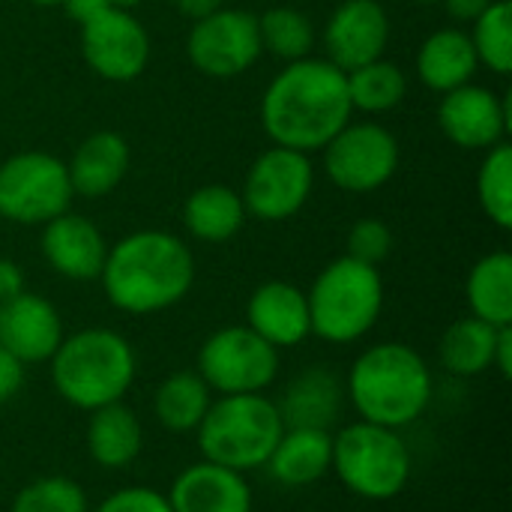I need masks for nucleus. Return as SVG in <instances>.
Segmentation results:
<instances>
[{"label":"nucleus","instance_id":"nucleus-1","mask_svg":"<svg viewBox=\"0 0 512 512\" xmlns=\"http://www.w3.org/2000/svg\"><path fill=\"white\" fill-rule=\"evenodd\" d=\"M351 96L345 72L330 60H291L261 99L264 132L279 147L312 153L348 126Z\"/></svg>","mask_w":512,"mask_h":512},{"label":"nucleus","instance_id":"nucleus-2","mask_svg":"<svg viewBox=\"0 0 512 512\" xmlns=\"http://www.w3.org/2000/svg\"><path fill=\"white\" fill-rule=\"evenodd\" d=\"M99 279L114 309L156 315L192 291L195 258L168 231H135L108 249Z\"/></svg>","mask_w":512,"mask_h":512},{"label":"nucleus","instance_id":"nucleus-3","mask_svg":"<svg viewBox=\"0 0 512 512\" xmlns=\"http://www.w3.org/2000/svg\"><path fill=\"white\" fill-rule=\"evenodd\" d=\"M435 396V375L417 348L405 342H378L366 348L348 372L345 399L360 420L408 429L417 423Z\"/></svg>","mask_w":512,"mask_h":512},{"label":"nucleus","instance_id":"nucleus-4","mask_svg":"<svg viewBox=\"0 0 512 512\" xmlns=\"http://www.w3.org/2000/svg\"><path fill=\"white\" fill-rule=\"evenodd\" d=\"M48 363L57 396L87 414L123 402L138 375V357L129 339L105 327H87L63 336Z\"/></svg>","mask_w":512,"mask_h":512},{"label":"nucleus","instance_id":"nucleus-5","mask_svg":"<svg viewBox=\"0 0 512 512\" xmlns=\"http://www.w3.org/2000/svg\"><path fill=\"white\" fill-rule=\"evenodd\" d=\"M282 432L279 408L264 393L213 399L195 429L201 459L240 474L264 468Z\"/></svg>","mask_w":512,"mask_h":512},{"label":"nucleus","instance_id":"nucleus-6","mask_svg":"<svg viewBox=\"0 0 512 512\" xmlns=\"http://www.w3.org/2000/svg\"><path fill=\"white\" fill-rule=\"evenodd\" d=\"M306 303L312 336L330 345H351L378 324L384 309V282L378 267L342 255L318 273Z\"/></svg>","mask_w":512,"mask_h":512},{"label":"nucleus","instance_id":"nucleus-7","mask_svg":"<svg viewBox=\"0 0 512 512\" xmlns=\"http://www.w3.org/2000/svg\"><path fill=\"white\" fill-rule=\"evenodd\" d=\"M411 471V450L396 429L357 420L333 435L330 474H336L354 498L372 504L393 501L411 483Z\"/></svg>","mask_w":512,"mask_h":512},{"label":"nucleus","instance_id":"nucleus-8","mask_svg":"<svg viewBox=\"0 0 512 512\" xmlns=\"http://www.w3.org/2000/svg\"><path fill=\"white\" fill-rule=\"evenodd\" d=\"M195 372L216 396L264 393L279 375V351L246 324H234L207 336Z\"/></svg>","mask_w":512,"mask_h":512},{"label":"nucleus","instance_id":"nucleus-9","mask_svg":"<svg viewBox=\"0 0 512 512\" xmlns=\"http://www.w3.org/2000/svg\"><path fill=\"white\" fill-rule=\"evenodd\" d=\"M66 162L51 153H15L0 165V216L18 225H45L69 210Z\"/></svg>","mask_w":512,"mask_h":512},{"label":"nucleus","instance_id":"nucleus-10","mask_svg":"<svg viewBox=\"0 0 512 512\" xmlns=\"http://www.w3.org/2000/svg\"><path fill=\"white\" fill-rule=\"evenodd\" d=\"M327 177L345 192H375L399 168V144L378 123H348L324 147Z\"/></svg>","mask_w":512,"mask_h":512},{"label":"nucleus","instance_id":"nucleus-11","mask_svg":"<svg viewBox=\"0 0 512 512\" xmlns=\"http://www.w3.org/2000/svg\"><path fill=\"white\" fill-rule=\"evenodd\" d=\"M189 60L210 78H237L246 72L261 48L258 18L246 9H216L195 21L186 39Z\"/></svg>","mask_w":512,"mask_h":512},{"label":"nucleus","instance_id":"nucleus-12","mask_svg":"<svg viewBox=\"0 0 512 512\" xmlns=\"http://www.w3.org/2000/svg\"><path fill=\"white\" fill-rule=\"evenodd\" d=\"M312 183H315V174H312L309 156L300 150L273 144L267 153H261L252 162L240 198L246 204V213H252L255 219L282 222V219H291L309 201Z\"/></svg>","mask_w":512,"mask_h":512},{"label":"nucleus","instance_id":"nucleus-13","mask_svg":"<svg viewBox=\"0 0 512 512\" xmlns=\"http://www.w3.org/2000/svg\"><path fill=\"white\" fill-rule=\"evenodd\" d=\"M81 54L99 78L132 81L147 69L150 36L129 9L108 6L81 24Z\"/></svg>","mask_w":512,"mask_h":512},{"label":"nucleus","instance_id":"nucleus-14","mask_svg":"<svg viewBox=\"0 0 512 512\" xmlns=\"http://www.w3.org/2000/svg\"><path fill=\"white\" fill-rule=\"evenodd\" d=\"M387 42H390V18L378 0H345L342 6H336L324 30L330 63L342 72L378 60Z\"/></svg>","mask_w":512,"mask_h":512},{"label":"nucleus","instance_id":"nucleus-15","mask_svg":"<svg viewBox=\"0 0 512 512\" xmlns=\"http://www.w3.org/2000/svg\"><path fill=\"white\" fill-rule=\"evenodd\" d=\"M438 123L444 135L465 150H489L504 141L510 129V108L492 90L462 84L444 93L438 105Z\"/></svg>","mask_w":512,"mask_h":512},{"label":"nucleus","instance_id":"nucleus-16","mask_svg":"<svg viewBox=\"0 0 512 512\" xmlns=\"http://www.w3.org/2000/svg\"><path fill=\"white\" fill-rule=\"evenodd\" d=\"M63 342V321L51 300L21 291L0 303V348L15 360L48 363Z\"/></svg>","mask_w":512,"mask_h":512},{"label":"nucleus","instance_id":"nucleus-17","mask_svg":"<svg viewBox=\"0 0 512 512\" xmlns=\"http://www.w3.org/2000/svg\"><path fill=\"white\" fill-rule=\"evenodd\" d=\"M171 512H252L246 474L207 459L183 468L165 492Z\"/></svg>","mask_w":512,"mask_h":512},{"label":"nucleus","instance_id":"nucleus-18","mask_svg":"<svg viewBox=\"0 0 512 512\" xmlns=\"http://www.w3.org/2000/svg\"><path fill=\"white\" fill-rule=\"evenodd\" d=\"M42 255L54 273L72 282H90L99 279L108 246L99 228L75 213H60L51 222H45L42 231Z\"/></svg>","mask_w":512,"mask_h":512},{"label":"nucleus","instance_id":"nucleus-19","mask_svg":"<svg viewBox=\"0 0 512 512\" xmlns=\"http://www.w3.org/2000/svg\"><path fill=\"white\" fill-rule=\"evenodd\" d=\"M246 327L276 351L300 345L312 336L306 294L282 279L258 285L246 303Z\"/></svg>","mask_w":512,"mask_h":512},{"label":"nucleus","instance_id":"nucleus-20","mask_svg":"<svg viewBox=\"0 0 512 512\" xmlns=\"http://www.w3.org/2000/svg\"><path fill=\"white\" fill-rule=\"evenodd\" d=\"M285 429H333L345 408V381L327 366H309L291 378L276 402Z\"/></svg>","mask_w":512,"mask_h":512},{"label":"nucleus","instance_id":"nucleus-21","mask_svg":"<svg viewBox=\"0 0 512 512\" xmlns=\"http://www.w3.org/2000/svg\"><path fill=\"white\" fill-rule=\"evenodd\" d=\"M330 465H333V432L285 429L264 468L279 486L306 489L324 480L330 474Z\"/></svg>","mask_w":512,"mask_h":512},{"label":"nucleus","instance_id":"nucleus-22","mask_svg":"<svg viewBox=\"0 0 512 512\" xmlns=\"http://www.w3.org/2000/svg\"><path fill=\"white\" fill-rule=\"evenodd\" d=\"M129 171V144L117 132H93L66 162L72 192L81 198H102L120 186Z\"/></svg>","mask_w":512,"mask_h":512},{"label":"nucleus","instance_id":"nucleus-23","mask_svg":"<svg viewBox=\"0 0 512 512\" xmlns=\"http://www.w3.org/2000/svg\"><path fill=\"white\" fill-rule=\"evenodd\" d=\"M141 447H144V426L129 405L114 402L90 411L87 453L99 468L123 471L141 456Z\"/></svg>","mask_w":512,"mask_h":512},{"label":"nucleus","instance_id":"nucleus-24","mask_svg":"<svg viewBox=\"0 0 512 512\" xmlns=\"http://www.w3.org/2000/svg\"><path fill=\"white\" fill-rule=\"evenodd\" d=\"M477 66L480 60H477L474 42L459 27L435 30L417 54L420 81L438 93H450L462 84H471Z\"/></svg>","mask_w":512,"mask_h":512},{"label":"nucleus","instance_id":"nucleus-25","mask_svg":"<svg viewBox=\"0 0 512 512\" xmlns=\"http://www.w3.org/2000/svg\"><path fill=\"white\" fill-rule=\"evenodd\" d=\"M501 327H492L474 315L453 321L441 342H438V357L441 366L453 378H480L495 366V345H498Z\"/></svg>","mask_w":512,"mask_h":512},{"label":"nucleus","instance_id":"nucleus-26","mask_svg":"<svg viewBox=\"0 0 512 512\" xmlns=\"http://www.w3.org/2000/svg\"><path fill=\"white\" fill-rule=\"evenodd\" d=\"M183 222L195 240L225 243L246 222V204L231 186H201L189 195L183 207Z\"/></svg>","mask_w":512,"mask_h":512},{"label":"nucleus","instance_id":"nucleus-27","mask_svg":"<svg viewBox=\"0 0 512 512\" xmlns=\"http://www.w3.org/2000/svg\"><path fill=\"white\" fill-rule=\"evenodd\" d=\"M213 402V390L198 372H171L153 393V417L174 435L195 432Z\"/></svg>","mask_w":512,"mask_h":512},{"label":"nucleus","instance_id":"nucleus-28","mask_svg":"<svg viewBox=\"0 0 512 512\" xmlns=\"http://www.w3.org/2000/svg\"><path fill=\"white\" fill-rule=\"evenodd\" d=\"M471 315L492 324H512V255L510 252H489L483 255L465 285Z\"/></svg>","mask_w":512,"mask_h":512},{"label":"nucleus","instance_id":"nucleus-29","mask_svg":"<svg viewBox=\"0 0 512 512\" xmlns=\"http://www.w3.org/2000/svg\"><path fill=\"white\" fill-rule=\"evenodd\" d=\"M345 84H348L351 108H360L369 114H381V111L396 108L408 93L405 72L396 63H387L381 57L366 63V66L345 72Z\"/></svg>","mask_w":512,"mask_h":512},{"label":"nucleus","instance_id":"nucleus-30","mask_svg":"<svg viewBox=\"0 0 512 512\" xmlns=\"http://www.w3.org/2000/svg\"><path fill=\"white\" fill-rule=\"evenodd\" d=\"M261 48L282 60H303L315 45V24L306 12L291 6H273L258 18Z\"/></svg>","mask_w":512,"mask_h":512},{"label":"nucleus","instance_id":"nucleus-31","mask_svg":"<svg viewBox=\"0 0 512 512\" xmlns=\"http://www.w3.org/2000/svg\"><path fill=\"white\" fill-rule=\"evenodd\" d=\"M477 198L483 213L498 225L512 228V147L495 144L489 147V156L483 159V168L477 174Z\"/></svg>","mask_w":512,"mask_h":512},{"label":"nucleus","instance_id":"nucleus-32","mask_svg":"<svg viewBox=\"0 0 512 512\" xmlns=\"http://www.w3.org/2000/svg\"><path fill=\"white\" fill-rule=\"evenodd\" d=\"M477 60L492 72L507 75L512 69V6L510 0H492L474 21L471 33Z\"/></svg>","mask_w":512,"mask_h":512},{"label":"nucleus","instance_id":"nucleus-33","mask_svg":"<svg viewBox=\"0 0 512 512\" xmlns=\"http://www.w3.org/2000/svg\"><path fill=\"white\" fill-rule=\"evenodd\" d=\"M9 512H90V504L75 480L39 477L15 495Z\"/></svg>","mask_w":512,"mask_h":512},{"label":"nucleus","instance_id":"nucleus-34","mask_svg":"<svg viewBox=\"0 0 512 512\" xmlns=\"http://www.w3.org/2000/svg\"><path fill=\"white\" fill-rule=\"evenodd\" d=\"M393 252V231L381 219H360L348 234V258L378 267Z\"/></svg>","mask_w":512,"mask_h":512},{"label":"nucleus","instance_id":"nucleus-35","mask_svg":"<svg viewBox=\"0 0 512 512\" xmlns=\"http://www.w3.org/2000/svg\"><path fill=\"white\" fill-rule=\"evenodd\" d=\"M90 512H171L165 492L150 486H126L111 492L96 510Z\"/></svg>","mask_w":512,"mask_h":512},{"label":"nucleus","instance_id":"nucleus-36","mask_svg":"<svg viewBox=\"0 0 512 512\" xmlns=\"http://www.w3.org/2000/svg\"><path fill=\"white\" fill-rule=\"evenodd\" d=\"M21 387H24V363L0 348V405L15 399Z\"/></svg>","mask_w":512,"mask_h":512},{"label":"nucleus","instance_id":"nucleus-37","mask_svg":"<svg viewBox=\"0 0 512 512\" xmlns=\"http://www.w3.org/2000/svg\"><path fill=\"white\" fill-rule=\"evenodd\" d=\"M24 291V273L12 258H0V303L18 297Z\"/></svg>","mask_w":512,"mask_h":512},{"label":"nucleus","instance_id":"nucleus-38","mask_svg":"<svg viewBox=\"0 0 512 512\" xmlns=\"http://www.w3.org/2000/svg\"><path fill=\"white\" fill-rule=\"evenodd\" d=\"M504 381L512 375V324L501 327L498 345H495V366H492Z\"/></svg>","mask_w":512,"mask_h":512},{"label":"nucleus","instance_id":"nucleus-39","mask_svg":"<svg viewBox=\"0 0 512 512\" xmlns=\"http://www.w3.org/2000/svg\"><path fill=\"white\" fill-rule=\"evenodd\" d=\"M63 6H66V12H69V18H75L78 24H84V21H90L93 15H99L102 9H108L111 3H108V0H63Z\"/></svg>","mask_w":512,"mask_h":512},{"label":"nucleus","instance_id":"nucleus-40","mask_svg":"<svg viewBox=\"0 0 512 512\" xmlns=\"http://www.w3.org/2000/svg\"><path fill=\"white\" fill-rule=\"evenodd\" d=\"M444 3H447V9H450L453 18H459V21H477L492 0H444Z\"/></svg>","mask_w":512,"mask_h":512},{"label":"nucleus","instance_id":"nucleus-41","mask_svg":"<svg viewBox=\"0 0 512 512\" xmlns=\"http://www.w3.org/2000/svg\"><path fill=\"white\" fill-rule=\"evenodd\" d=\"M177 3V9L183 12V15H189V18H204V15H210V12H216V9H222V3L225 0H174Z\"/></svg>","mask_w":512,"mask_h":512},{"label":"nucleus","instance_id":"nucleus-42","mask_svg":"<svg viewBox=\"0 0 512 512\" xmlns=\"http://www.w3.org/2000/svg\"><path fill=\"white\" fill-rule=\"evenodd\" d=\"M111 6H117V9H132V6H138L141 0H108Z\"/></svg>","mask_w":512,"mask_h":512},{"label":"nucleus","instance_id":"nucleus-43","mask_svg":"<svg viewBox=\"0 0 512 512\" xmlns=\"http://www.w3.org/2000/svg\"><path fill=\"white\" fill-rule=\"evenodd\" d=\"M30 3H36V6H57V3H63V0H30Z\"/></svg>","mask_w":512,"mask_h":512},{"label":"nucleus","instance_id":"nucleus-44","mask_svg":"<svg viewBox=\"0 0 512 512\" xmlns=\"http://www.w3.org/2000/svg\"><path fill=\"white\" fill-rule=\"evenodd\" d=\"M414 3H423V6H432V3H444V0H414Z\"/></svg>","mask_w":512,"mask_h":512}]
</instances>
